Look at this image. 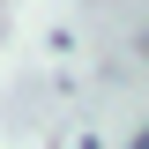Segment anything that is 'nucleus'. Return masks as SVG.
<instances>
[{"label": "nucleus", "instance_id": "nucleus-1", "mask_svg": "<svg viewBox=\"0 0 149 149\" xmlns=\"http://www.w3.org/2000/svg\"><path fill=\"white\" fill-rule=\"evenodd\" d=\"M134 149H149V134H142V142H134Z\"/></svg>", "mask_w": 149, "mask_h": 149}]
</instances>
